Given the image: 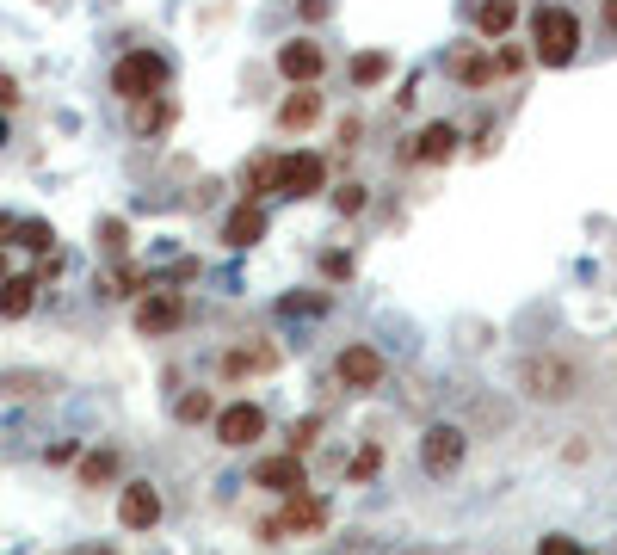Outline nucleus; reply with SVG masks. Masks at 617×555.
<instances>
[{
	"mask_svg": "<svg viewBox=\"0 0 617 555\" xmlns=\"http://www.w3.org/2000/svg\"><path fill=\"white\" fill-rule=\"evenodd\" d=\"M0 136H7V124H0Z\"/></svg>",
	"mask_w": 617,
	"mask_h": 555,
	"instance_id": "4c0bfd02",
	"label": "nucleus"
},
{
	"mask_svg": "<svg viewBox=\"0 0 617 555\" xmlns=\"http://www.w3.org/2000/svg\"><path fill=\"white\" fill-rule=\"evenodd\" d=\"M253 488H266V494H278V500H290V494H303V463L297 457H266V463H253Z\"/></svg>",
	"mask_w": 617,
	"mask_h": 555,
	"instance_id": "f8f14e48",
	"label": "nucleus"
},
{
	"mask_svg": "<svg viewBox=\"0 0 617 555\" xmlns=\"http://www.w3.org/2000/svg\"><path fill=\"white\" fill-rule=\"evenodd\" d=\"M118 451H112V444H99V451H87L81 457V488H112V481H118Z\"/></svg>",
	"mask_w": 617,
	"mask_h": 555,
	"instance_id": "a211bd4d",
	"label": "nucleus"
},
{
	"mask_svg": "<svg viewBox=\"0 0 617 555\" xmlns=\"http://www.w3.org/2000/svg\"><path fill=\"white\" fill-rule=\"evenodd\" d=\"M297 13L315 25V19H328V0H297Z\"/></svg>",
	"mask_w": 617,
	"mask_h": 555,
	"instance_id": "2f4dec72",
	"label": "nucleus"
},
{
	"mask_svg": "<svg viewBox=\"0 0 617 555\" xmlns=\"http://www.w3.org/2000/svg\"><path fill=\"white\" fill-rule=\"evenodd\" d=\"M537 555H587V549H580L574 537H543V549Z\"/></svg>",
	"mask_w": 617,
	"mask_h": 555,
	"instance_id": "7c9ffc66",
	"label": "nucleus"
},
{
	"mask_svg": "<svg viewBox=\"0 0 617 555\" xmlns=\"http://www.w3.org/2000/svg\"><path fill=\"white\" fill-rule=\"evenodd\" d=\"M315 432H321V420L309 414V420L297 426V438H290V457H303V451H309V444H315Z\"/></svg>",
	"mask_w": 617,
	"mask_h": 555,
	"instance_id": "c756f323",
	"label": "nucleus"
},
{
	"mask_svg": "<svg viewBox=\"0 0 617 555\" xmlns=\"http://www.w3.org/2000/svg\"><path fill=\"white\" fill-rule=\"evenodd\" d=\"M31 303H38V278L13 272L7 284H0V321H25V315H31Z\"/></svg>",
	"mask_w": 617,
	"mask_h": 555,
	"instance_id": "dca6fc26",
	"label": "nucleus"
},
{
	"mask_svg": "<svg viewBox=\"0 0 617 555\" xmlns=\"http://www.w3.org/2000/svg\"><path fill=\"white\" fill-rule=\"evenodd\" d=\"M315 118H321V93H315V87H297V93L278 105V124H284V130H309Z\"/></svg>",
	"mask_w": 617,
	"mask_h": 555,
	"instance_id": "f3484780",
	"label": "nucleus"
},
{
	"mask_svg": "<svg viewBox=\"0 0 617 555\" xmlns=\"http://www.w3.org/2000/svg\"><path fill=\"white\" fill-rule=\"evenodd\" d=\"M13 235H19V216L0 210V247H13Z\"/></svg>",
	"mask_w": 617,
	"mask_h": 555,
	"instance_id": "f704fd0d",
	"label": "nucleus"
},
{
	"mask_svg": "<svg viewBox=\"0 0 617 555\" xmlns=\"http://www.w3.org/2000/svg\"><path fill=\"white\" fill-rule=\"evenodd\" d=\"M500 68H506V74H519V68H525V50L506 44V50H500Z\"/></svg>",
	"mask_w": 617,
	"mask_h": 555,
	"instance_id": "72a5a7b5",
	"label": "nucleus"
},
{
	"mask_svg": "<svg viewBox=\"0 0 617 555\" xmlns=\"http://www.w3.org/2000/svg\"><path fill=\"white\" fill-rule=\"evenodd\" d=\"M266 438V407L260 401H229L216 407V444H229V451H247V444Z\"/></svg>",
	"mask_w": 617,
	"mask_h": 555,
	"instance_id": "423d86ee",
	"label": "nucleus"
},
{
	"mask_svg": "<svg viewBox=\"0 0 617 555\" xmlns=\"http://www.w3.org/2000/svg\"><path fill=\"white\" fill-rule=\"evenodd\" d=\"M334 210H340V216H358V210H365V185H340V192H334Z\"/></svg>",
	"mask_w": 617,
	"mask_h": 555,
	"instance_id": "bb28decb",
	"label": "nucleus"
},
{
	"mask_svg": "<svg viewBox=\"0 0 617 555\" xmlns=\"http://www.w3.org/2000/svg\"><path fill=\"white\" fill-rule=\"evenodd\" d=\"M7 105H19V81H13V74H0V111H7Z\"/></svg>",
	"mask_w": 617,
	"mask_h": 555,
	"instance_id": "473e14b6",
	"label": "nucleus"
},
{
	"mask_svg": "<svg viewBox=\"0 0 617 555\" xmlns=\"http://www.w3.org/2000/svg\"><path fill=\"white\" fill-rule=\"evenodd\" d=\"M260 235H266V204L247 198V204H235V210L223 216V241H229V247H253Z\"/></svg>",
	"mask_w": 617,
	"mask_h": 555,
	"instance_id": "4468645a",
	"label": "nucleus"
},
{
	"mask_svg": "<svg viewBox=\"0 0 617 555\" xmlns=\"http://www.w3.org/2000/svg\"><path fill=\"white\" fill-rule=\"evenodd\" d=\"M13 278V266H7V247H0V284H7Z\"/></svg>",
	"mask_w": 617,
	"mask_h": 555,
	"instance_id": "e433bc0d",
	"label": "nucleus"
},
{
	"mask_svg": "<svg viewBox=\"0 0 617 555\" xmlns=\"http://www.w3.org/2000/svg\"><path fill=\"white\" fill-rule=\"evenodd\" d=\"M278 161H284V155H253V161H247V192H253V204H260L266 192H278Z\"/></svg>",
	"mask_w": 617,
	"mask_h": 555,
	"instance_id": "412c9836",
	"label": "nucleus"
},
{
	"mask_svg": "<svg viewBox=\"0 0 617 555\" xmlns=\"http://www.w3.org/2000/svg\"><path fill=\"white\" fill-rule=\"evenodd\" d=\"M99 247H105V253H124V222L105 216V222H99Z\"/></svg>",
	"mask_w": 617,
	"mask_h": 555,
	"instance_id": "c85d7f7f",
	"label": "nucleus"
},
{
	"mask_svg": "<svg viewBox=\"0 0 617 555\" xmlns=\"http://www.w3.org/2000/svg\"><path fill=\"white\" fill-rule=\"evenodd\" d=\"M513 25H519V0H482L476 7V31L482 37H506Z\"/></svg>",
	"mask_w": 617,
	"mask_h": 555,
	"instance_id": "6ab92c4d",
	"label": "nucleus"
},
{
	"mask_svg": "<svg viewBox=\"0 0 617 555\" xmlns=\"http://www.w3.org/2000/svg\"><path fill=\"white\" fill-rule=\"evenodd\" d=\"M389 74V56L383 50H365V56H352V87H377Z\"/></svg>",
	"mask_w": 617,
	"mask_h": 555,
	"instance_id": "5701e85b",
	"label": "nucleus"
},
{
	"mask_svg": "<svg viewBox=\"0 0 617 555\" xmlns=\"http://www.w3.org/2000/svg\"><path fill=\"white\" fill-rule=\"evenodd\" d=\"M321 185H328V161L309 155V148H303V155H284V161H278V192H284V198H315Z\"/></svg>",
	"mask_w": 617,
	"mask_h": 555,
	"instance_id": "1a4fd4ad",
	"label": "nucleus"
},
{
	"mask_svg": "<svg viewBox=\"0 0 617 555\" xmlns=\"http://www.w3.org/2000/svg\"><path fill=\"white\" fill-rule=\"evenodd\" d=\"M519 383H525L531 401H568V395L580 389V370H574V358H562V352H537V358H525Z\"/></svg>",
	"mask_w": 617,
	"mask_h": 555,
	"instance_id": "7ed1b4c3",
	"label": "nucleus"
},
{
	"mask_svg": "<svg viewBox=\"0 0 617 555\" xmlns=\"http://www.w3.org/2000/svg\"><path fill=\"white\" fill-rule=\"evenodd\" d=\"M488 74H494V62H488L482 50H457V56H451V81H457V87H488Z\"/></svg>",
	"mask_w": 617,
	"mask_h": 555,
	"instance_id": "aec40b11",
	"label": "nucleus"
},
{
	"mask_svg": "<svg viewBox=\"0 0 617 555\" xmlns=\"http://www.w3.org/2000/svg\"><path fill=\"white\" fill-rule=\"evenodd\" d=\"M13 241H19V247H31V253H50V247H56V229H50L44 216H25Z\"/></svg>",
	"mask_w": 617,
	"mask_h": 555,
	"instance_id": "4be33fe9",
	"label": "nucleus"
},
{
	"mask_svg": "<svg viewBox=\"0 0 617 555\" xmlns=\"http://www.w3.org/2000/svg\"><path fill=\"white\" fill-rule=\"evenodd\" d=\"M167 56H155V50H130V56H118V68H112V93L118 99H130V105H142V99H161L167 93Z\"/></svg>",
	"mask_w": 617,
	"mask_h": 555,
	"instance_id": "f257e3e1",
	"label": "nucleus"
},
{
	"mask_svg": "<svg viewBox=\"0 0 617 555\" xmlns=\"http://www.w3.org/2000/svg\"><path fill=\"white\" fill-rule=\"evenodd\" d=\"M179 420H186V426H198V420H216V401H210V389H186V395H179Z\"/></svg>",
	"mask_w": 617,
	"mask_h": 555,
	"instance_id": "b1692460",
	"label": "nucleus"
},
{
	"mask_svg": "<svg viewBox=\"0 0 617 555\" xmlns=\"http://www.w3.org/2000/svg\"><path fill=\"white\" fill-rule=\"evenodd\" d=\"M383 469V444H358V457L346 463V481H371Z\"/></svg>",
	"mask_w": 617,
	"mask_h": 555,
	"instance_id": "393cba45",
	"label": "nucleus"
},
{
	"mask_svg": "<svg viewBox=\"0 0 617 555\" xmlns=\"http://www.w3.org/2000/svg\"><path fill=\"white\" fill-rule=\"evenodd\" d=\"M260 370H278V346L272 340H241L223 352V377H260Z\"/></svg>",
	"mask_w": 617,
	"mask_h": 555,
	"instance_id": "ddd939ff",
	"label": "nucleus"
},
{
	"mask_svg": "<svg viewBox=\"0 0 617 555\" xmlns=\"http://www.w3.org/2000/svg\"><path fill=\"white\" fill-rule=\"evenodd\" d=\"M179 321H186V296L179 290H142L136 296V333L142 340H167V333H179Z\"/></svg>",
	"mask_w": 617,
	"mask_h": 555,
	"instance_id": "39448f33",
	"label": "nucleus"
},
{
	"mask_svg": "<svg viewBox=\"0 0 617 555\" xmlns=\"http://www.w3.org/2000/svg\"><path fill=\"white\" fill-rule=\"evenodd\" d=\"M531 37H537V62L543 68H568L574 50H580V19L568 7H543L531 19Z\"/></svg>",
	"mask_w": 617,
	"mask_h": 555,
	"instance_id": "f03ea898",
	"label": "nucleus"
},
{
	"mask_svg": "<svg viewBox=\"0 0 617 555\" xmlns=\"http://www.w3.org/2000/svg\"><path fill=\"white\" fill-rule=\"evenodd\" d=\"M118 525H124V531H155V525H161V488H155V481H124Z\"/></svg>",
	"mask_w": 617,
	"mask_h": 555,
	"instance_id": "6e6552de",
	"label": "nucleus"
},
{
	"mask_svg": "<svg viewBox=\"0 0 617 555\" xmlns=\"http://www.w3.org/2000/svg\"><path fill=\"white\" fill-rule=\"evenodd\" d=\"M321 68H328V50H321L315 37H290V44H278V74H284V81L309 87Z\"/></svg>",
	"mask_w": 617,
	"mask_h": 555,
	"instance_id": "9b49d317",
	"label": "nucleus"
},
{
	"mask_svg": "<svg viewBox=\"0 0 617 555\" xmlns=\"http://www.w3.org/2000/svg\"><path fill=\"white\" fill-rule=\"evenodd\" d=\"M605 25H611V31H617V0H605Z\"/></svg>",
	"mask_w": 617,
	"mask_h": 555,
	"instance_id": "c9c22d12",
	"label": "nucleus"
},
{
	"mask_svg": "<svg viewBox=\"0 0 617 555\" xmlns=\"http://www.w3.org/2000/svg\"><path fill=\"white\" fill-rule=\"evenodd\" d=\"M38 383H44V377H25V370H7V377H0V389H7V395H38Z\"/></svg>",
	"mask_w": 617,
	"mask_h": 555,
	"instance_id": "cd10ccee",
	"label": "nucleus"
},
{
	"mask_svg": "<svg viewBox=\"0 0 617 555\" xmlns=\"http://www.w3.org/2000/svg\"><path fill=\"white\" fill-rule=\"evenodd\" d=\"M272 525H278V537H309V531L328 525V500H321V494H290Z\"/></svg>",
	"mask_w": 617,
	"mask_h": 555,
	"instance_id": "9d476101",
	"label": "nucleus"
},
{
	"mask_svg": "<svg viewBox=\"0 0 617 555\" xmlns=\"http://www.w3.org/2000/svg\"><path fill=\"white\" fill-rule=\"evenodd\" d=\"M463 457H469V432L463 426H451V420L426 426V438H420V469L426 475H457Z\"/></svg>",
	"mask_w": 617,
	"mask_h": 555,
	"instance_id": "20e7f679",
	"label": "nucleus"
},
{
	"mask_svg": "<svg viewBox=\"0 0 617 555\" xmlns=\"http://www.w3.org/2000/svg\"><path fill=\"white\" fill-rule=\"evenodd\" d=\"M334 377H340L346 389H377V383L389 377V364H383V352H377V346L352 340V346H340V358H334Z\"/></svg>",
	"mask_w": 617,
	"mask_h": 555,
	"instance_id": "0eeeda50",
	"label": "nucleus"
},
{
	"mask_svg": "<svg viewBox=\"0 0 617 555\" xmlns=\"http://www.w3.org/2000/svg\"><path fill=\"white\" fill-rule=\"evenodd\" d=\"M167 118H173V99H167V93H161V99H142V105H136V130H161Z\"/></svg>",
	"mask_w": 617,
	"mask_h": 555,
	"instance_id": "a878e982",
	"label": "nucleus"
},
{
	"mask_svg": "<svg viewBox=\"0 0 617 555\" xmlns=\"http://www.w3.org/2000/svg\"><path fill=\"white\" fill-rule=\"evenodd\" d=\"M414 161H426V167H439V161H451L457 155V130L451 124H426L420 136H414V148H408Z\"/></svg>",
	"mask_w": 617,
	"mask_h": 555,
	"instance_id": "2eb2a0df",
	"label": "nucleus"
}]
</instances>
